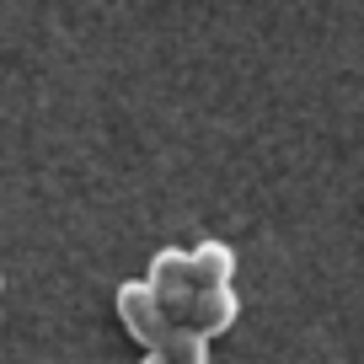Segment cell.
<instances>
[{
  "mask_svg": "<svg viewBox=\"0 0 364 364\" xmlns=\"http://www.w3.org/2000/svg\"><path fill=\"white\" fill-rule=\"evenodd\" d=\"M139 364H166V359H161V353H156V348H150V353H145V359H139Z\"/></svg>",
  "mask_w": 364,
  "mask_h": 364,
  "instance_id": "obj_6",
  "label": "cell"
},
{
  "mask_svg": "<svg viewBox=\"0 0 364 364\" xmlns=\"http://www.w3.org/2000/svg\"><path fill=\"white\" fill-rule=\"evenodd\" d=\"M145 284L156 289V300L166 306V316L182 327V316H188V306H193V295H198V279H193V257H188V247H161L156 257H150Z\"/></svg>",
  "mask_w": 364,
  "mask_h": 364,
  "instance_id": "obj_1",
  "label": "cell"
},
{
  "mask_svg": "<svg viewBox=\"0 0 364 364\" xmlns=\"http://www.w3.org/2000/svg\"><path fill=\"white\" fill-rule=\"evenodd\" d=\"M113 306H118V321H124V332L139 343V348H161V338L177 327V321L166 316V306L156 300V289H150L145 279H129V284H118Z\"/></svg>",
  "mask_w": 364,
  "mask_h": 364,
  "instance_id": "obj_2",
  "label": "cell"
},
{
  "mask_svg": "<svg viewBox=\"0 0 364 364\" xmlns=\"http://www.w3.org/2000/svg\"><path fill=\"white\" fill-rule=\"evenodd\" d=\"M0 289H6V279H0Z\"/></svg>",
  "mask_w": 364,
  "mask_h": 364,
  "instance_id": "obj_8",
  "label": "cell"
},
{
  "mask_svg": "<svg viewBox=\"0 0 364 364\" xmlns=\"http://www.w3.org/2000/svg\"><path fill=\"white\" fill-rule=\"evenodd\" d=\"M161 359L166 364H193V359H209V338H198L193 327H171L166 338H161Z\"/></svg>",
  "mask_w": 364,
  "mask_h": 364,
  "instance_id": "obj_5",
  "label": "cell"
},
{
  "mask_svg": "<svg viewBox=\"0 0 364 364\" xmlns=\"http://www.w3.org/2000/svg\"><path fill=\"white\" fill-rule=\"evenodd\" d=\"M241 316V300L230 284H209L193 295V306H188V316H182V327H193L198 338H220V332H230Z\"/></svg>",
  "mask_w": 364,
  "mask_h": 364,
  "instance_id": "obj_3",
  "label": "cell"
},
{
  "mask_svg": "<svg viewBox=\"0 0 364 364\" xmlns=\"http://www.w3.org/2000/svg\"><path fill=\"white\" fill-rule=\"evenodd\" d=\"M188 257H193L198 289L230 284V279H236V247H230V241H198V247H188Z\"/></svg>",
  "mask_w": 364,
  "mask_h": 364,
  "instance_id": "obj_4",
  "label": "cell"
},
{
  "mask_svg": "<svg viewBox=\"0 0 364 364\" xmlns=\"http://www.w3.org/2000/svg\"><path fill=\"white\" fill-rule=\"evenodd\" d=\"M193 364H209V359H193Z\"/></svg>",
  "mask_w": 364,
  "mask_h": 364,
  "instance_id": "obj_7",
  "label": "cell"
}]
</instances>
